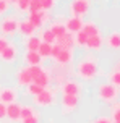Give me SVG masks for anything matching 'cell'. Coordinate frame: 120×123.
I'll use <instances>...</instances> for the list:
<instances>
[{
	"label": "cell",
	"mask_w": 120,
	"mask_h": 123,
	"mask_svg": "<svg viewBox=\"0 0 120 123\" xmlns=\"http://www.w3.org/2000/svg\"><path fill=\"white\" fill-rule=\"evenodd\" d=\"M97 71H99V63H97V58L93 55H84L83 58L76 62L75 67V73L76 76L83 81H93L97 76Z\"/></svg>",
	"instance_id": "obj_1"
},
{
	"label": "cell",
	"mask_w": 120,
	"mask_h": 123,
	"mask_svg": "<svg viewBox=\"0 0 120 123\" xmlns=\"http://www.w3.org/2000/svg\"><path fill=\"white\" fill-rule=\"evenodd\" d=\"M97 97L101 102H106V104H114L117 97H119V89L110 84V83H102L97 86Z\"/></svg>",
	"instance_id": "obj_2"
},
{
	"label": "cell",
	"mask_w": 120,
	"mask_h": 123,
	"mask_svg": "<svg viewBox=\"0 0 120 123\" xmlns=\"http://www.w3.org/2000/svg\"><path fill=\"white\" fill-rule=\"evenodd\" d=\"M34 104L38 107H51L52 104H55V92L47 87L42 89V92L34 97Z\"/></svg>",
	"instance_id": "obj_3"
},
{
	"label": "cell",
	"mask_w": 120,
	"mask_h": 123,
	"mask_svg": "<svg viewBox=\"0 0 120 123\" xmlns=\"http://www.w3.org/2000/svg\"><path fill=\"white\" fill-rule=\"evenodd\" d=\"M18 25L19 21L15 16H5V18L0 21V32L6 34V36H12L18 31Z\"/></svg>",
	"instance_id": "obj_4"
},
{
	"label": "cell",
	"mask_w": 120,
	"mask_h": 123,
	"mask_svg": "<svg viewBox=\"0 0 120 123\" xmlns=\"http://www.w3.org/2000/svg\"><path fill=\"white\" fill-rule=\"evenodd\" d=\"M89 10V3L88 0H73L70 3V12H71V16H78V18H83Z\"/></svg>",
	"instance_id": "obj_5"
},
{
	"label": "cell",
	"mask_w": 120,
	"mask_h": 123,
	"mask_svg": "<svg viewBox=\"0 0 120 123\" xmlns=\"http://www.w3.org/2000/svg\"><path fill=\"white\" fill-rule=\"evenodd\" d=\"M60 89H62V94L65 96H80L81 94V84L75 80H67L65 83L60 84Z\"/></svg>",
	"instance_id": "obj_6"
},
{
	"label": "cell",
	"mask_w": 120,
	"mask_h": 123,
	"mask_svg": "<svg viewBox=\"0 0 120 123\" xmlns=\"http://www.w3.org/2000/svg\"><path fill=\"white\" fill-rule=\"evenodd\" d=\"M26 19H28V21H29V23L34 26V29H39V28H42V26L47 23L49 15H47V12L41 10V12H38V13H29Z\"/></svg>",
	"instance_id": "obj_7"
},
{
	"label": "cell",
	"mask_w": 120,
	"mask_h": 123,
	"mask_svg": "<svg viewBox=\"0 0 120 123\" xmlns=\"http://www.w3.org/2000/svg\"><path fill=\"white\" fill-rule=\"evenodd\" d=\"M54 60L57 62V65H60V67H68V65H71L73 60H75L73 49H62Z\"/></svg>",
	"instance_id": "obj_8"
},
{
	"label": "cell",
	"mask_w": 120,
	"mask_h": 123,
	"mask_svg": "<svg viewBox=\"0 0 120 123\" xmlns=\"http://www.w3.org/2000/svg\"><path fill=\"white\" fill-rule=\"evenodd\" d=\"M60 104H62L63 113H70V112H73L76 107H78V104H80V99L76 97V96H65V94H62Z\"/></svg>",
	"instance_id": "obj_9"
},
{
	"label": "cell",
	"mask_w": 120,
	"mask_h": 123,
	"mask_svg": "<svg viewBox=\"0 0 120 123\" xmlns=\"http://www.w3.org/2000/svg\"><path fill=\"white\" fill-rule=\"evenodd\" d=\"M18 99V92L15 87H2L0 89V102L2 104H12V102H16Z\"/></svg>",
	"instance_id": "obj_10"
},
{
	"label": "cell",
	"mask_w": 120,
	"mask_h": 123,
	"mask_svg": "<svg viewBox=\"0 0 120 123\" xmlns=\"http://www.w3.org/2000/svg\"><path fill=\"white\" fill-rule=\"evenodd\" d=\"M16 83H18L19 86H23V87H26V86H29L32 83V76H31V73H29V70H28V67H21L16 71Z\"/></svg>",
	"instance_id": "obj_11"
},
{
	"label": "cell",
	"mask_w": 120,
	"mask_h": 123,
	"mask_svg": "<svg viewBox=\"0 0 120 123\" xmlns=\"http://www.w3.org/2000/svg\"><path fill=\"white\" fill-rule=\"evenodd\" d=\"M16 58H18V47H16L15 44H8V47L2 52L0 60L5 62V63H13Z\"/></svg>",
	"instance_id": "obj_12"
},
{
	"label": "cell",
	"mask_w": 120,
	"mask_h": 123,
	"mask_svg": "<svg viewBox=\"0 0 120 123\" xmlns=\"http://www.w3.org/2000/svg\"><path fill=\"white\" fill-rule=\"evenodd\" d=\"M83 18H78V16H71L65 21V28H67V32L70 34H76L83 29Z\"/></svg>",
	"instance_id": "obj_13"
},
{
	"label": "cell",
	"mask_w": 120,
	"mask_h": 123,
	"mask_svg": "<svg viewBox=\"0 0 120 123\" xmlns=\"http://www.w3.org/2000/svg\"><path fill=\"white\" fill-rule=\"evenodd\" d=\"M84 47H86L88 50H91V52H99V50L104 47V37H102V34L88 37V42H86Z\"/></svg>",
	"instance_id": "obj_14"
},
{
	"label": "cell",
	"mask_w": 120,
	"mask_h": 123,
	"mask_svg": "<svg viewBox=\"0 0 120 123\" xmlns=\"http://www.w3.org/2000/svg\"><path fill=\"white\" fill-rule=\"evenodd\" d=\"M19 113H21V104L12 102V104L6 105V118H8L10 122H18Z\"/></svg>",
	"instance_id": "obj_15"
},
{
	"label": "cell",
	"mask_w": 120,
	"mask_h": 123,
	"mask_svg": "<svg viewBox=\"0 0 120 123\" xmlns=\"http://www.w3.org/2000/svg\"><path fill=\"white\" fill-rule=\"evenodd\" d=\"M23 62L26 63V67H32V65H42V58L38 52H31V50H25L23 55Z\"/></svg>",
	"instance_id": "obj_16"
},
{
	"label": "cell",
	"mask_w": 120,
	"mask_h": 123,
	"mask_svg": "<svg viewBox=\"0 0 120 123\" xmlns=\"http://www.w3.org/2000/svg\"><path fill=\"white\" fill-rule=\"evenodd\" d=\"M106 45L110 50H120V31H112L106 39Z\"/></svg>",
	"instance_id": "obj_17"
},
{
	"label": "cell",
	"mask_w": 120,
	"mask_h": 123,
	"mask_svg": "<svg viewBox=\"0 0 120 123\" xmlns=\"http://www.w3.org/2000/svg\"><path fill=\"white\" fill-rule=\"evenodd\" d=\"M55 44L60 45L62 49H73V45H75V39H73V36H71L70 32H67V34L57 37V39H55Z\"/></svg>",
	"instance_id": "obj_18"
},
{
	"label": "cell",
	"mask_w": 120,
	"mask_h": 123,
	"mask_svg": "<svg viewBox=\"0 0 120 123\" xmlns=\"http://www.w3.org/2000/svg\"><path fill=\"white\" fill-rule=\"evenodd\" d=\"M51 80H52V78H51V74L47 73L45 70H42V71H41V73H39L38 76H34V78H32V83L45 89V87L51 84Z\"/></svg>",
	"instance_id": "obj_19"
},
{
	"label": "cell",
	"mask_w": 120,
	"mask_h": 123,
	"mask_svg": "<svg viewBox=\"0 0 120 123\" xmlns=\"http://www.w3.org/2000/svg\"><path fill=\"white\" fill-rule=\"evenodd\" d=\"M18 31L23 34L25 37H31L34 36V26L28 21V19H23V21H19V25H18Z\"/></svg>",
	"instance_id": "obj_20"
},
{
	"label": "cell",
	"mask_w": 120,
	"mask_h": 123,
	"mask_svg": "<svg viewBox=\"0 0 120 123\" xmlns=\"http://www.w3.org/2000/svg\"><path fill=\"white\" fill-rule=\"evenodd\" d=\"M83 32L88 37H93V36H99L101 34V29L97 28V25H96L94 21H88V23L83 25Z\"/></svg>",
	"instance_id": "obj_21"
},
{
	"label": "cell",
	"mask_w": 120,
	"mask_h": 123,
	"mask_svg": "<svg viewBox=\"0 0 120 123\" xmlns=\"http://www.w3.org/2000/svg\"><path fill=\"white\" fill-rule=\"evenodd\" d=\"M41 37L39 36H31V37H26V41H25V47L26 50H31V52H38L39 49V45H41Z\"/></svg>",
	"instance_id": "obj_22"
},
{
	"label": "cell",
	"mask_w": 120,
	"mask_h": 123,
	"mask_svg": "<svg viewBox=\"0 0 120 123\" xmlns=\"http://www.w3.org/2000/svg\"><path fill=\"white\" fill-rule=\"evenodd\" d=\"M49 29L52 31V34L55 36V39L60 36H63V34H67V28H65V23H58V21H55V23H52L51 28Z\"/></svg>",
	"instance_id": "obj_23"
},
{
	"label": "cell",
	"mask_w": 120,
	"mask_h": 123,
	"mask_svg": "<svg viewBox=\"0 0 120 123\" xmlns=\"http://www.w3.org/2000/svg\"><path fill=\"white\" fill-rule=\"evenodd\" d=\"M109 83L114 84L117 89H120V65H117V67L110 71V74H109Z\"/></svg>",
	"instance_id": "obj_24"
},
{
	"label": "cell",
	"mask_w": 120,
	"mask_h": 123,
	"mask_svg": "<svg viewBox=\"0 0 120 123\" xmlns=\"http://www.w3.org/2000/svg\"><path fill=\"white\" fill-rule=\"evenodd\" d=\"M51 52H52V45L51 44H45V42H41L38 49V54L41 55V58L44 60V58H49L51 57Z\"/></svg>",
	"instance_id": "obj_25"
},
{
	"label": "cell",
	"mask_w": 120,
	"mask_h": 123,
	"mask_svg": "<svg viewBox=\"0 0 120 123\" xmlns=\"http://www.w3.org/2000/svg\"><path fill=\"white\" fill-rule=\"evenodd\" d=\"M36 115V109L32 105H21V113H19V120H25L28 117Z\"/></svg>",
	"instance_id": "obj_26"
},
{
	"label": "cell",
	"mask_w": 120,
	"mask_h": 123,
	"mask_svg": "<svg viewBox=\"0 0 120 123\" xmlns=\"http://www.w3.org/2000/svg\"><path fill=\"white\" fill-rule=\"evenodd\" d=\"M73 39H75V44L78 45V47H84L86 42H88V36L83 32V29L80 31V32H76L75 36H73Z\"/></svg>",
	"instance_id": "obj_27"
},
{
	"label": "cell",
	"mask_w": 120,
	"mask_h": 123,
	"mask_svg": "<svg viewBox=\"0 0 120 123\" xmlns=\"http://www.w3.org/2000/svg\"><path fill=\"white\" fill-rule=\"evenodd\" d=\"M41 41L45 44H51V45H54L55 44V36L52 34L51 29H44L42 31V36H41Z\"/></svg>",
	"instance_id": "obj_28"
},
{
	"label": "cell",
	"mask_w": 120,
	"mask_h": 123,
	"mask_svg": "<svg viewBox=\"0 0 120 123\" xmlns=\"http://www.w3.org/2000/svg\"><path fill=\"white\" fill-rule=\"evenodd\" d=\"M42 89H44V87H41V86H38V84L31 83L29 86H26V94H29V96H32V97H36L38 94L42 92Z\"/></svg>",
	"instance_id": "obj_29"
},
{
	"label": "cell",
	"mask_w": 120,
	"mask_h": 123,
	"mask_svg": "<svg viewBox=\"0 0 120 123\" xmlns=\"http://www.w3.org/2000/svg\"><path fill=\"white\" fill-rule=\"evenodd\" d=\"M29 2H31V0H16V2H15V6H16L21 13L29 12Z\"/></svg>",
	"instance_id": "obj_30"
},
{
	"label": "cell",
	"mask_w": 120,
	"mask_h": 123,
	"mask_svg": "<svg viewBox=\"0 0 120 123\" xmlns=\"http://www.w3.org/2000/svg\"><path fill=\"white\" fill-rule=\"evenodd\" d=\"M55 2L57 0H41V8L44 12H49V10H52L55 6Z\"/></svg>",
	"instance_id": "obj_31"
},
{
	"label": "cell",
	"mask_w": 120,
	"mask_h": 123,
	"mask_svg": "<svg viewBox=\"0 0 120 123\" xmlns=\"http://www.w3.org/2000/svg\"><path fill=\"white\" fill-rule=\"evenodd\" d=\"M41 0H31L29 2V13H38L41 12Z\"/></svg>",
	"instance_id": "obj_32"
},
{
	"label": "cell",
	"mask_w": 120,
	"mask_h": 123,
	"mask_svg": "<svg viewBox=\"0 0 120 123\" xmlns=\"http://www.w3.org/2000/svg\"><path fill=\"white\" fill-rule=\"evenodd\" d=\"M110 115H112V120H114V122L120 123V105H119V104H115L114 107H112Z\"/></svg>",
	"instance_id": "obj_33"
},
{
	"label": "cell",
	"mask_w": 120,
	"mask_h": 123,
	"mask_svg": "<svg viewBox=\"0 0 120 123\" xmlns=\"http://www.w3.org/2000/svg\"><path fill=\"white\" fill-rule=\"evenodd\" d=\"M28 70H29V73H31V76L34 78V76H38L44 68H42V65H32V67H28Z\"/></svg>",
	"instance_id": "obj_34"
},
{
	"label": "cell",
	"mask_w": 120,
	"mask_h": 123,
	"mask_svg": "<svg viewBox=\"0 0 120 123\" xmlns=\"http://www.w3.org/2000/svg\"><path fill=\"white\" fill-rule=\"evenodd\" d=\"M8 6H10V3L6 0H0V16H3L8 12Z\"/></svg>",
	"instance_id": "obj_35"
},
{
	"label": "cell",
	"mask_w": 120,
	"mask_h": 123,
	"mask_svg": "<svg viewBox=\"0 0 120 123\" xmlns=\"http://www.w3.org/2000/svg\"><path fill=\"white\" fill-rule=\"evenodd\" d=\"M8 44H10V41H8L5 36H0V55H2V52L8 47Z\"/></svg>",
	"instance_id": "obj_36"
},
{
	"label": "cell",
	"mask_w": 120,
	"mask_h": 123,
	"mask_svg": "<svg viewBox=\"0 0 120 123\" xmlns=\"http://www.w3.org/2000/svg\"><path fill=\"white\" fill-rule=\"evenodd\" d=\"M21 123H41V120H39L38 113H36V115H32V117H28V118H25V120H21Z\"/></svg>",
	"instance_id": "obj_37"
},
{
	"label": "cell",
	"mask_w": 120,
	"mask_h": 123,
	"mask_svg": "<svg viewBox=\"0 0 120 123\" xmlns=\"http://www.w3.org/2000/svg\"><path fill=\"white\" fill-rule=\"evenodd\" d=\"M3 118H6V105L0 102V122H2Z\"/></svg>",
	"instance_id": "obj_38"
},
{
	"label": "cell",
	"mask_w": 120,
	"mask_h": 123,
	"mask_svg": "<svg viewBox=\"0 0 120 123\" xmlns=\"http://www.w3.org/2000/svg\"><path fill=\"white\" fill-rule=\"evenodd\" d=\"M93 123H112V120L109 117H97Z\"/></svg>",
	"instance_id": "obj_39"
},
{
	"label": "cell",
	"mask_w": 120,
	"mask_h": 123,
	"mask_svg": "<svg viewBox=\"0 0 120 123\" xmlns=\"http://www.w3.org/2000/svg\"><path fill=\"white\" fill-rule=\"evenodd\" d=\"M6 2H8V3H15L16 0H6Z\"/></svg>",
	"instance_id": "obj_40"
},
{
	"label": "cell",
	"mask_w": 120,
	"mask_h": 123,
	"mask_svg": "<svg viewBox=\"0 0 120 123\" xmlns=\"http://www.w3.org/2000/svg\"><path fill=\"white\" fill-rule=\"evenodd\" d=\"M114 123H117V122H114Z\"/></svg>",
	"instance_id": "obj_41"
},
{
	"label": "cell",
	"mask_w": 120,
	"mask_h": 123,
	"mask_svg": "<svg viewBox=\"0 0 120 123\" xmlns=\"http://www.w3.org/2000/svg\"><path fill=\"white\" fill-rule=\"evenodd\" d=\"M119 105H120V102H119Z\"/></svg>",
	"instance_id": "obj_42"
}]
</instances>
